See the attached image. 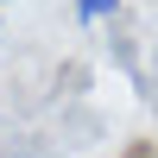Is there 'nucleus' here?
<instances>
[{"mask_svg": "<svg viewBox=\"0 0 158 158\" xmlns=\"http://www.w3.org/2000/svg\"><path fill=\"white\" fill-rule=\"evenodd\" d=\"M70 13L82 25H95V19H114V13H120V0H70Z\"/></svg>", "mask_w": 158, "mask_h": 158, "instance_id": "obj_1", "label": "nucleus"}, {"mask_svg": "<svg viewBox=\"0 0 158 158\" xmlns=\"http://www.w3.org/2000/svg\"><path fill=\"white\" fill-rule=\"evenodd\" d=\"M114 158H158L152 146H127V152H114Z\"/></svg>", "mask_w": 158, "mask_h": 158, "instance_id": "obj_2", "label": "nucleus"}]
</instances>
